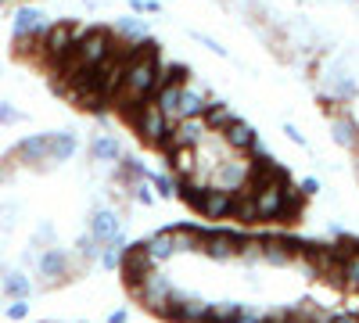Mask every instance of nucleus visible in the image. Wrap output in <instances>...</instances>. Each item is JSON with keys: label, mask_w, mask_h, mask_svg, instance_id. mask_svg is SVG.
<instances>
[{"label": "nucleus", "mask_w": 359, "mask_h": 323, "mask_svg": "<svg viewBox=\"0 0 359 323\" xmlns=\"http://www.w3.org/2000/svg\"><path fill=\"white\" fill-rule=\"evenodd\" d=\"M123 252H126V238L118 233V238H111L108 245H101V266L104 270H118V262H123Z\"/></svg>", "instance_id": "obj_29"}, {"label": "nucleus", "mask_w": 359, "mask_h": 323, "mask_svg": "<svg viewBox=\"0 0 359 323\" xmlns=\"http://www.w3.org/2000/svg\"><path fill=\"white\" fill-rule=\"evenodd\" d=\"M194 40H198L201 47H208V50H212L216 57H226V47H219V43H216L212 36H201V33H194Z\"/></svg>", "instance_id": "obj_38"}, {"label": "nucleus", "mask_w": 359, "mask_h": 323, "mask_svg": "<svg viewBox=\"0 0 359 323\" xmlns=\"http://www.w3.org/2000/svg\"><path fill=\"white\" fill-rule=\"evenodd\" d=\"M298 191H302V198H316V194L323 191V184L316 180V176H306V180L298 184Z\"/></svg>", "instance_id": "obj_37"}, {"label": "nucleus", "mask_w": 359, "mask_h": 323, "mask_svg": "<svg viewBox=\"0 0 359 323\" xmlns=\"http://www.w3.org/2000/svg\"><path fill=\"white\" fill-rule=\"evenodd\" d=\"M0 295L29 298V295H33V280H29V273H22V270H4V273H0Z\"/></svg>", "instance_id": "obj_23"}, {"label": "nucleus", "mask_w": 359, "mask_h": 323, "mask_svg": "<svg viewBox=\"0 0 359 323\" xmlns=\"http://www.w3.org/2000/svg\"><path fill=\"white\" fill-rule=\"evenodd\" d=\"M36 270H40V277H43L47 284L65 280V277H69V255H65L62 248H57V245H50V248H43V252H40Z\"/></svg>", "instance_id": "obj_13"}, {"label": "nucleus", "mask_w": 359, "mask_h": 323, "mask_svg": "<svg viewBox=\"0 0 359 323\" xmlns=\"http://www.w3.org/2000/svg\"><path fill=\"white\" fill-rule=\"evenodd\" d=\"M187 65H180V62H169L162 65V83H187Z\"/></svg>", "instance_id": "obj_33"}, {"label": "nucleus", "mask_w": 359, "mask_h": 323, "mask_svg": "<svg viewBox=\"0 0 359 323\" xmlns=\"http://www.w3.org/2000/svg\"><path fill=\"white\" fill-rule=\"evenodd\" d=\"M327 323H359V316H352V312H338V316H331Z\"/></svg>", "instance_id": "obj_43"}, {"label": "nucleus", "mask_w": 359, "mask_h": 323, "mask_svg": "<svg viewBox=\"0 0 359 323\" xmlns=\"http://www.w3.org/2000/svg\"><path fill=\"white\" fill-rule=\"evenodd\" d=\"M76 252L90 262V259H97V255H101V241L94 238V233H83V238L76 241Z\"/></svg>", "instance_id": "obj_32"}, {"label": "nucleus", "mask_w": 359, "mask_h": 323, "mask_svg": "<svg viewBox=\"0 0 359 323\" xmlns=\"http://www.w3.org/2000/svg\"><path fill=\"white\" fill-rule=\"evenodd\" d=\"M355 172H359V155H355Z\"/></svg>", "instance_id": "obj_45"}, {"label": "nucleus", "mask_w": 359, "mask_h": 323, "mask_svg": "<svg viewBox=\"0 0 359 323\" xmlns=\"http://www.w3.org/2000/svg\"><path fill=\"white\" fill-rule=\"evenodd\" d=\"M158 11H162L158 0H140V15H158Z\"/></svg>", "instance_id": "obj_41"}, {"label": "nucleus", "mask_w": 359, "mask_h": 323, "mask_svg": "<svg viewBox=\"0 0 359 323\" xmlns=\"http://www.w3.org/2000/svg\"><path fill=\"white\" fill-rule=\"evenodd\" d=\"M162 316H165V319H176V323H208V302H205V298H194V295H180V291H172V302L165 305Z\"/></svg>", "instance_id": "obj_8"}, {"label": "nucleus", "mask_w": 359, "mask_h": 323, "mask_svg": "<svg viewBox=\"0 0 359 323\" xmlns=\"http://www.w3.org/2000/svg\"><path fill=\"white\" fill-rule=\"evenodd\" d=\"M144 252H147V259H151V262H165V259H172V241H169V230L151 233V238L144 241Z\"/></svg>", "instance_id": "obj_27"}, {"label": "nucleus", "mask_w": 359, "mask_h": 323, "mask_svg": "<svg viewBox=\"0 0 359 323\" xmlns=\"http://www.w3.org/2000/svg\"><path fill=\"white\" fill-rule=\"evenodd\" d=\"M208 108V94L201 86L184 83L180 86V101H176V119H201V111Z\"/></svg>", "instance_id": "obj_14"}, {"label": "nucleus", "mask_w": 359, "mask_h": 323, "mask_svg": "<svg viewBox=\"0 0 359 323\" xmlns=\"http://www.w3.org/2000/svg\"><path fill=\"white\" fill-rule=\"evenodd\" d=\"M338 277H341L345 287L359 291V252H348V255L338 259Z\"/></svg>", "instance_id": "obj_28"}, {"label": "nucleus", "mask_w": 359, "mask_h": 323, "mask_svg": "<svg viewBox=\"0 0 359 323\" xmlns=\"http://www.w3.org/2000/svg\"><path fill=\"white\" fill-rule=\"evenodd\" d=\"M76 151H79V140H76V133L72 130H57V133H50V155H47V162H69V158H76Z\"/></svg>", "instance_id": "obj_20"}, {"label": "nucleus", "mask_w": 359, "mask_h": 323, "mask_svg": "<svg viewBox=\"0 0 359 323\" xmlns=\"http://www.w3.org/2000/svg\"><path fill=\"white\" fill-rule=\"evenodd\" d=\"M43 29H47V15L33 4H22L15 15H11V36L15 43H33L43 36Z\"/></svg>", "instance_id": "obj_6"}, {"label": "nucleus", "mask_w": 359, "mask_h": 323, "mask_svg": "<svg viewBox=\"0 0 359 323\" xmlns=\"http://www.w3.org/2000/svg\"><path fill=\"white\" fill-rule=\"evenodd\" d=\"M118 270H123V277L130 280V287H137L147 273L155 270V262L147 259V252H144V241H140V245H126L123 262H118Z\"/></svg>", "instance_id": "obj_10"}, {"label": "nucleus", "mask_w": 359, "mask_h": 323, "mask_svg": "<svg viewBox=\"0 0 359 323\" xmlns=\"http://www.w3.org/2000/svg\"><path fill=\"white\" fill-rule=\"evenodd\" d=\"M284 133H287V140H291V144H298V148H306V137H302V130H298L294 123H284Z\"/></svg>", "instance_id": "obj_40"}, {"label": "nucleus", "mask_w": 359, "mask_h": 323, "mask_svg": "<svg viewBox=\"0 0 359 323\" xmlns=\"http://www.w3.org/2000/svg\"><path fill=\"white\" fill-rule=\"evenodd\" d=\"M54 238V226L50 223H40V230H36V241H50Z\"/></svg>", "instance_id": "obj_42"}, {"label": "nucleus", "mask_w": 359, "mask_h": 323, "mask_svg": "<svg viewBox=\"0 0 359 323\" xmlns=\"http://www.w3.org/2000/svg\"><path fill=\"white\" fill-rule=\"evenodd\" d=\"M230 323H262V312H252V309L245 305V309H241V312H237V316H233Z\"/></svg>", "instance_id": "obj_39"}, {"label": "nucleus", "mask_w": 359, "mask_h": 323, "mask_svg": "<svg viewBox=\"0 0 359 323\" xmlns=\"http://www.w3.org/2000/svg\"><path fill=\"white\" fill-rule=\"evenodd\" d=\"M162 83V62H158V43L147 36L144 43H137L123 65V83H118V101L123 108H133L140 101H151L155 86Z\"/></svg>", "instance_id": "obj_1"}, {"label": "nucleus", "mask_w": 359, "mask_h": 323, "mask_svg": "<svg viewBox=\"0 0 359 323\" xmlns=\"http://www.w3.org/2000/svg\"><path fill=\"white\" fill-rule=\"evenodd\" d=\"M130 319V312L126 309H115V312H108V323H126Z\"/></svg>", "instance_id": "obj_44"}, {"label": "nucleus", "mask_w": 359, "mask_h": 323, "mask_svg": "<svg viewBox=\"0 0 359 323\" xmlns=\"http://www.w3.org/2000/svg\"><path fill=\"white\" fill-rule=\"evenodd\" d=\"M172 172L180 176V180H191V176H198V148H172Z\"/></svg>", "instance_id": "obj_26"}, {"label": "nucleus", "mask_w": 359, "mask_h": 323, "mask_svg": "<svg viewBox=\"0 0 359 323\" xmlns=\"http://www.w3.org/2000/svg\"><path fill=\"white\" fill-rule=\"evenodd\" d=\"M201 252L216 262L237 259V233L230 230H201Z\"/></svg>", "instance_id": "obj_9"}, {"label": "nucleus", "mask_w": 359, "mask_h": 323, "mask_svg": "<svg viewBox=\"0 0 359 323\" xmlns=\"http://www.w3.org/2000/svg\"><path fill=\"white\" fill-rule=\"evenodd\" d=\"M252 180V165L248 162H219L216 165V184L212 187H226V191H245Z\"/></svg>", "instance_id": "obj_12"}, {"label": "nucleus", "mask_w": 359, "mask_h": 323, "mask_svg": "<svg viewBox=\"0 0 359 323\" xmlns=\"http://www.w3.org/2000/svg\"><path fill=\"white\" fill-rule=\"evenodd\" d=\"M147 184H151L155 198H176V176H169V172H151L147 169Z\"/></svg>", "instance_id": "obj_30"}, {"label": "nucleus", "mask_w": 359, "mask_h": 323, "mask_svg": "<svg viewBox=\"0 0 359 323\" xmlns=\"http://www.w3.org/2000/svg\"><path fill=\"white\" fill-rule=\"evenodd\" d=\"M47 155H50V133H33L18 144V158L25 165H43Z\"/></svg>", "instance_id": "obj_19"}, {"label": "nucleus", "mask_w": 359, "mask_h": 323, "mask_svg": "<svg viewBox=\"0 0 359 323\" xmlns=\"http://www.w3.org/2000/svg\"><path fill=\"white\" fill-rule=\"evenodd\" d=\"M115 40H123L126 47H137L147 40V18L140 15H123V18H115Z\"/></svg>", "instance_id": "obj_16"}, {"label": "nucleus", "mask_w": 359, "mask_h": 323, "mask_svg": "<svg viewBox=\"0 0 359 323\" xmlns=\"http://www.w3.org/2000/svg\"><path fill=\"white\" fill-rule=\"evenodd\" d=\"M90 155H94L97 162H104V165H111V162L123 158V144H118L115 133H97L94 144H90Z\"/></svg>", "instance_id": "obj_25"}, {"label": "nucleus", "mask_w": 359, "mask_h": 323, "mask_svg": "<svg viewBox=\"0 0 359 323\" xmlns=\"http://www.w3.org/2000/svg\"><path fill=\"white\" fill-rule=\"evenodd\" d=\"M115 43L118 40L111 36V29H101V25L83 29V36H79L72 57L65 62V69H97V65H104L115 54Z\"/></svg>", "instance_id": "obj_2"}, {"label": "nucleus", "mask_w": 359, "mask_h": 323, "mask_svg": "<svg viewBox=\"0 0 359 323\" xmlns=\"http://www.w3.org/2000/svg\"><path fill=\"white\" fill-rule=\"evenodd\" d=\"M233 194H237V191H226V187H205L198 212H201L205 219H226L230 209H233Z\"/></svg>", "instance_id": "obj_11"}, {"label": "nucleus", "mask_w": 359, "mask_h": 323, "mask_svg": "<svg viewBox=\"0 0 359 323\" xmlns=\"http://www.w3.org/2000/svg\"><path fill=\"white\" fill-rule=\"evenodd\" d=\"M126 115H130V123H133L137 137L147 144V148H158V151H162L165 133H169V123L162 119V111L155 108V101H140V104L126 108Z\"/></svg>", "instance_id": "obj_3"}, {"label": "nucleus", "mask_w": 359, "mask_h": 323, "mask_svg": "<svg viewBox=\"0 0 359 323\" xmlns=\"http://www.w3.org/2000/svg\"><path fill=\"white\" fill-rule=\"evenodd\" d=\"M169 241H172V255H187V252H201V230L198 226H169Z\"/></svg>", "instance_id": "obj_21"}, {"label": "nucleus", "mask_w": 359, "mask_h": 323, "mask_svg": "<svg viewBox=\"0 0 359 323\" xmlns=\"http://www.w3.org/2000/svg\"><path fill=\"white\" fill-rule=\"evenodd\" d=\"M241 309V302H208V323H230Z\"/></svg>", "instance_id": "obj_31"}, {"label": "nucleus", "mask_w": 359, "mask_h": 323, "mask_svg": "<svg viewBox=\"0 0 359 323\" xmlns=\"http://www.w3.org/2000/svg\"><path fill=\"white\" fill-rule=\"evenodd\" d=\"M219 137H223V144H226L230 151H248V148H252V140H255L259 133H255L245 119H233V123H230Z\"/></svg>", "instance_id": "obj_22"}, {"label": "nucleus", "mask_w": 359, "mask_h": 323, "mask_svg": "<svg viewBox=\"0 0 359 323\" xmlns=\"http://www.w3.org/2000/svg\"><path fill=\"white\" fill-rule=\"evenodd\" d=\"M208 137L205 123L201 119H176L165 133V144H162V151H172V148H201Z\"/></svg>", "instance_id": "obj_7"}, {"label": "nucleus", "mask_w": 359, "mask_h": 323, "mask_svg": "<svg viewBox=\"0 0 359 323\" xmlns=\"http://www.w3.org/2000/svg\"><path fill=\"white\" fill-rule=\"evenodd\" d=\"M90 233H94L101 245H108L111 238L123 233V216L115 209H94V216H90Z\"/></svg>", "instance_id": "obj_15"}, {"label": "nucleus", "mask_w": 359, "mask_h": 323, "mask_svg": "<svg viewBox=\"0 0 359 323\" xmlns=\"http://www.w3.org/2000/svg\"><path fill=\"white\" fill-rule=\"evenodd\" d=\"M294 252H298V245H291V241H284V238H266V241H259V259L269 262V266H287V262L294 259Z\"/></svg>", "instance_id": "obj_17"}, {"label": "nucleus", "mask_w": 359, "mask_h": 323, "mask_svg": "<svg viewBox=\"0 0 359 323\" xmlns=\"http://www.w3.org/2000/svg\"><path fill=\"white\" fill-rule=\"evenodd\" d=\"M133 198H137L140 205H151V201H155V191H151V184H147V180H140V184L133 187Z\"/></svg>", "instance_id": "obj_36"}, {"label": "nucleus", "mask_w": 359, "mask_h": 323, "mask_svg": "<svg viewBox=\"0 0 359 323\" xmlns=\"http://www.w3.org/2000/svg\"><path fill=\"white\" fill-rule=\"evenodd\" d=\"M172 291H176V287H172V280H165L162 273H155V270H151V273H147V277L133 287V295H137L147 309H151V312H158V316H162V312H165V305L172 302Z\"/></svg>", "instance_id": "obj_5"}, {"label": "nucleus", "mask_w": 359, "mask_h": 323, "mask_svg": "<svg viewBox=\"0 0 359 323\" xmlns=\"http://www.w3.org/2000/svg\"><path fill=\"white\" fill-rule=\"evenodd\" d=\"M331 137L338 148H359V123H355V115H331Z\"/></svg>", "instance_id": "obj_18"}, {"label": "nucleus", "mask_w": 359, "mask_h": 323, "mask_svg": "<svg viewBox=\"0 0 359 323\" xmlns=\"http://www.w3.org/2000/svg\"><path fill=\"white\" fill-rule=\"evenodd\" d=\"M79 36H83V29L72 25V22H54V25H47L43 36H40L43 57H47V62H54V65H65L69 57H72V50H76V43H79Z\"/></svg>", "instance_id": "obj_4"}, {"label": "nucleus", "mask_w": 359, "mask_h": 323, "mask_svg": "<svg viewBox=\"0 0 359 323\" xmlns=\"http://www.w3.org/2000/svg\"><path fill=\"white\" fill-rule=\"evenodd\" d=\"M4 316H8V319H15V323L29 319V298H11V305L4 309Z\"/></svg>", "instance_id": "obj_34"}, {"label": "nucleus", "mask_w": 359, "mask_h": 323, "mask_svg": "<svg viewBox=\"0 0 359 323\" xmlns=\"http://www.w3.org/2000/svg\"><path fill=\"white\" fill-rule=\"evenodd\" d=\"M233 119H237V115H233L230 104H223V101H208V108L201 111V123H205L208 133H223Z\"/></svg>", "instance_id": "obj_24"}, {"label": "nucleus", "mask_w": 359, "mask_h": 323, "mask_svg": "<svg viewBox=\"0 0 359 323\" xmlns=\"http://www.w3.org/2000/svg\"><path fill=\"white\" fill-rule=\"evenodd\" d=\"M18 119H22V111L11 101H0V126H15Z\"/></svg>", "instance_id": "obj_35"}]
</instances>
